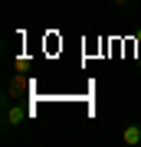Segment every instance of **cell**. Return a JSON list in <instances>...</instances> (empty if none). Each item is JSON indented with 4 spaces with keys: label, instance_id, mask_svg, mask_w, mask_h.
<instances>
[{
    "label": "cell",
    "instance_id": "6da1fadb",
    "mask_svg": "<svg viewBox=\"0 0 141 147\" xmlns=\"http://www.w3.org/2000/svg\"><path fill=\"white\" fill-rule=\"evenodd\" d=\"M121 141L128 147H138L141 144V124H125V131H121Z\"/></svg>",
    "mask_w": 141,
    "mask_h": 147
},
{
    "label": "cell",
    "instance_id": "7a4b0ae2",
    "mask_svg": "<svg viewBox=\"0 0 141 147\" xmlns=\"http://www.w3.org/2000/svg\"><path fill=\"white\" fill-rule=\"evenodd\" d=\"M7 121H10V124H23V121H26L23 108H16V105H7Z\"/></svg>",
    "mask_w": 141,
    "mask_h": 147
},
{
    "label": "cell",
    "instance_id": "3957f363",
    "mask_svg": "<svg viewBox=\"0 0 141 147\" xmlns=\"http://www.w3.org/2000/svg\"><path fill=\"white\" fill-rule=\"evenodd\" d=\"M112 3H118V7H125V3H128V0H112Z\"/></svg>",
    "mask_w": 141,
    "mask_h": 147
}]
</instances>
